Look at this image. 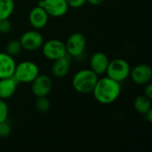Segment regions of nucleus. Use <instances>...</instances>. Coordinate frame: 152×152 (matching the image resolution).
<instances>
[{
  "label": "nucleus",
  "instance_id": "17",
  "mask_svg": "<svg viewBox=\"0 0 152 152\" xmlns=\"http://www.w3.org/2000/svg\"><path fill=\"white\" fill-rule=\"evenodd\" d=\"M13 0H0V20L9 19L14 11Z\"/></svg>",
  "mask_w": 152,
  "mask_h": 152
},
{
  "label": "nucleus",
  "instance_id": "6",
  "mask_svg": "<svg viewBox=\"0 0 152 152\" xmlns=\"http://www.w3.org/2000/svg\"><path fill=\"white\" fill-rule=\"evenodd\" d=\"M41 49L43 55L50 61H54L67 55L65 43L56 38L50 39L44 43Z\"/></svg>",
  "mask_w": 152,
  "mask_h": 152
},
{
  "label": "nucleus",
  "instance_id": "10",
  "mask_svg": "<svg viewBox=\"0 0 152 152\" xmlns=\"http://www.w3.org/2000/svg\"><path fill=\"white\" fill-rule=\"evenodd\" d=\"M132 81L139 86H145L152 79V69L148 64H138L134 67L129 75Z\"/></svg>",
  "mask_w": 152,
  "mask_h": 152
},
{
  "label": "nucleus",
  "instance_id": "25",
  "mask_svg": "<svg viewBox=\"0 0 152 152\" xmlns=\"http://www.w3.org/2000/svg\"><path fill=\"white\" fill-rule=\"evenodd\" d=\"M103 2H104V0H86V3H88L91 5H94V6L100 5Z\"/></svg>",
  "mask_w": 152,
  "mask_h": 152
},
{
  "label": "nucleus",
  "instance_id": "23",
  "mask_svg": "<svg viewBox=\"0 0 152 152\" xmlns=\"http://www.w3.org/2000/svg\"><path fill=\"white\" fill-rule=\"evenodd\" d=\"M68 5L72 8H80L86 3V0H66Z\"/></svg>",
  "mask_w": 152,
  "mask_h": 152
},
{
  "label": "nucleus",
  "instance_id": "22",
  "mask_svg": "<svg viewBox=\"0 0 152 152\" xmlns=\"http://www.w3.org/2000/svg\"><path fill=\"white\" fill-rule=\"evenodd\" d=\"M12 29V23L9 19H4L0 20V33L1 34H7Z\"/></svg>",
  "mask_w": 152,
  "mask_h": 152
},
{
  "label": "nucleus",
  "instance_id": "9",
  "mask_svg": "<svg viewBox=\"0 0 152 152\" xmlns=\"http://www.w3.org/2000/svg\"><path fill=\"white\" fill-rule=\"evenodd\" d=\"M53 89V80L47 75H38L31 83V92L36 97L46 96Z\"/></svg>",
  "mask_w": 152,
  "mask_h": 152
},
{
  "label": "nucleus",
  "instance_id": "13",
  "mask_svg": "<svg viewBox=\"0 0 152 152\" xmlns=\"http://www.w3.org/2000/svg\"><path fill=\"white\" fill-rule=\"evenodd\" d=\"M16 67L15 60L6 53H0V79L13 77Z\"/></svg>",
  "mask_w": 152,
  "mask_h": 152
},
{
  "label": "nucleus",
  "instance_id": "7",
  "mask_svg": "<svg viewBox=\"0 0 152 152\" xmlns=\"http://www.w3.org/2000/svg\"><path fill=\"white\" fill-rule=\"evenodd\" d=\"M20 43L22 49L28 52H34L40 49L44 44V37L37 29L28 30L20 37Z\"/></svg>",
  "mask_w": 152,
  "mask_h": 152
},
{
  "label": "nucleus",
  "instance_id": "2",
  "mask_svg": "<svg viewBox=\"0 0 152 152\" xmlns=\"http://www.w3.org/2000/svg\"><path fill=\"white\" fill-rule=\"evenodd\" d=\"M99 76L90 69L78 70L72 77V86L79 94H86L93 92Z\"/></svg>",
  "mask_w": 152,
  "mask_h": 152
},
{
  "label": "nucleus",
  "instance_id": "19",
  "mask_svg": "<svg viewBox=\"0 0 152 152\" xmlns=\"http://www.w3.org/2000/svg\"><path fill=\"white\" fill-rule=\"evenodd\" d=\"M35 108L38 112L45 113L50 110L51 102H50L49 99L46 96L37 97V100L35 102Z\"/></svg>",
  "mask_w": 152,
  "mask_h": 152
},
{
  "label": "nucleus",
  "instance_id": "26",
  "mask_svg": "<svg viewBox=\"0 0 152 152\" xmlns=\"http://www.w3.org/2000/svg\"><path fill=\"white\" fill-rule=\"evenodd\" d=\"M144 116L148 118V120H149L150 122H152V110H151L149 112H147Z\"/></svg>",
  "mask_w": 152,
  "mask_h": 152
},
{
  "label": "nucleus",
  "instance_id": "15",
  "mask_svg": "<svg viewBox=\"0 0 152 152\" xmlns=\"http://www.w3.org/2000/svg\"><path fill=\"white\" fill-rule=\"evenodd\" d=\"M52 73L56 77H64L70 69V58L67 54L61 58L53 61Z\"/></svg>",
  "mask_w": 152,
  "mask_h": 152
},
{
  "label": "nucleus",
  "instance_id": "1",
  "mask_svg": "<svg viewBox=\"0 0 152 152\" xmlns=\"http://www.w3.org/2000/svg\"><path fill=\"white\" fill-rule=\"evenodd\" d=\"M92 93L94 99L99 103L109 105L118 99L121 94V83L106 76L98 78Z\"/></svg>",
  "mask_w": 152,
  "mask_h": 152
},
{
  "label": "nucleus",
  "instance_id": "5",
  "mask_svg": "<svg viewBox=\"0 0 152 152\" xmlns=\"http://www.w3.org/2000/svg\"><path fill=\"white\" fill-rule=\"evenodd\" d=\"M65 47L69 56L78 58L85 53L86 47V38L82 33L75 32L67 38Z\"/></svg>",
  "mask_w": 152,
  "mask_h": 152
},
{
  "label": "nucleus",
  "instance_id": "16",
  "mask_svg": "<svg viewBox=\"0 0 152 152\" xmlns=\"http://www.w3.org/2000/svg\"><path fill=\"white\" fill-rule=\"evenodd\" d=\"M151 106V99L146 97L144 94L138 95L134 101V108L135 111L142 115H145L152 110Z\"/></svg>",
  "mask_w": 152,
  "mask_h": 152
},
{
  "label": "nucleus",
  "instance_id": "11",
  "mask_svg": "<svg viewBox=\"0 0 152 152\" xmlns=\"http://www.w3.org/2000/svg\"><path fill=\"white\" fill-rule=\"evenodd\" d=\"M49 15L46 11L40 5L33 7L28 13L29 24L37 30L44 28L49 20Z\"/></svg>",
  "mask_w": 152,
  "mask_h": 152
},
{
  "label": "nucleus",
  "instance_id": "14",
  "mask_svg": "<svg viewBox=\"0 0 152 152\" xmlns=\"http://www.w3.org/2000/svg\"><path fill=\"white\" fill-rule=\"evenodd\" d=\"M18 82L13 77L0 79V99L7 100L12 97L17 90Z\"/></svg>",
  "mask_w": 152,
  "mask_h": 152
},
{
  "label": "nucleus",
  "instance_id": "24",
  "mask_svg": "<svg viewBox=\"0 0 152 152\" xmlns=\"http://www.w3.org/2000/svg\"><path fill=\"white\" fill-rule=\"evenodd\" d=\"M143 94L146 97H148V98H150V99L152 100V85L151 84V82L145 85V88H144V91H143Z\"/></svg>",
  "mask_w": 152,
  "mask_h": 152
},
{
  "label": "nucleus",
  "instance_id": "3",
  "mask_svg": "<svg viewBox=\"0 0 152 152\" xmlns=\"http://www.w3.org/2000/svg\"><path fill=\"white\" fill-rule=\"evenodd\" d=\"M39 75L38 66L30 61H24L16 64L13 77L18 83L31 84L32 81Z\"/></svg>",
  "mask_w": 152,
  "mask_h": 152
},
{
  "label": "nucleus",
  "instance_id": "21",
  "mask_svg": "<svg viewBox=\"0 0 152 152\" xmlns=\"http://www.w3.org/2000/svg\"><path fill=\"white\" fill-rule=\"evenodd\" d=\"M11 131H12V128L9 123L7 122V120L0 123V138L8 137L11 134Z\"/></svg>",
  "mask_w": 152,
  "mask_h": 152
},
{
  "label": "nucleus",
  "instance_id": "18",
  "mask_svg": "<svg viewBox=\"0 0 152 152\" xmlns=\"http://www.w3.org/2000/svg\"><path fill=\"white\" fill-rule=\"evenodd\" d=\"M21 50H22V47L20 43V40H17V39L9 41L5 47V53L12 57L19 55Z\"/></svg>",
  "mask_w": 152,
  "mask_h": 152
},
{
  "label": "nucleus",
  "instance_id": "20",
  "mask_svg": "<svg viewBox=\"0 0 152 152\" xmlns=\"http://www.w3.org/2000/svg\"><path fill=\"white\" fill-rule=\"evenodd\" d=\"M9 115V108L4 100L0 99V123L6 121Z\"/></svg>",
  "mask_w": 152,
  "mask_h": 152
},
{
  "label": "nucleus",
  "instance_id": "4",
  "mask_svg": "<svg viewBox=\"0 0 152 152\" xmlns=\"http://www.w3.org/2000/svg\"><path fill=\"white\" fill-rule=\"evenodd\" d=\"M131 67L129 63L121 58L110 61L107 71V76L119 83L125 81L130 75Z\"/></svg>",
  "mask_w": 152,
  "mask_h": 152
},
{
  "label": "nucleus",
  "instance_id": "12",
  "mask_svg": "<svg viewBox=\"0 0 152 152\" xmlns=\"http://www.w3.org/2000/svg\"><path fill=\"white\" fill-rule=\"evenodd\" d=\"M110 63V59L102 52H97L94 53L90 58V69L96 75L100 76L105 74Z\"/></svg>",
  "mask_w": 152,
  "mask_h": 152
},
{
  "label": "nucleus",
  "instance_id": "8",
  "mask_svg": "<svg viewBox=\"0 0 152 152\" xmlns=\"http://www.w3.org/2000/svg\"><path fill=\"white\" fill-rule=\"evenodd\" d=\"M38 5L42 6L48 15L53 18L64 16L69 8L66 0H40Z\"/></svg>",
  "mask_w": 152,
  "mask_h": 152
}]
</instances>
